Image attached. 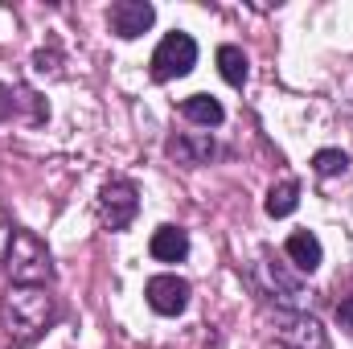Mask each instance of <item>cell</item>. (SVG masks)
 Wrapping results in <instances>:
<instances>
[{
  "label": "cell",
  "mask_w": 353,
  "mask_h": 349,
  "mask_svg": "<svg viewBox=\"0 0 353 349\" xmlns=\"http://www.w3.org/2000/svg\"><path fill=\"white\" fill-rule=\"evenodd\" d=\"M193 66H197V41H193L189 33H181V29L165 33L161 46H157V54H152V79H157V83L185 79Z\"/></svg>",
  "instance_id": "cell-3"
},
{
  "label": "cell",
  "mask_w": 353,
  "mask_h": 349,
  "mask_svg": "<svg viewBox=\"0 0 353 349\" xmlns=\"http://www.w3.org/2000/svg\"><path fill=\"white\" fill-rule=\"evenodd\" d=\"M4 271H8V279L12 283H21V288H46L50 279H54V263H50V251H46V243L33 235V230H12V239H8V247H4Z\"/></svg>",
  "instance_id": "cell-2"
},
{
  "label": "cell",
  "mask_w": 353,
  "mask_h": 349,
  "mask_svg": "<svg viewBox=\"0 0 353 349\" xmlns=\"http://www.w3.org/2000/svg\"><path fill=\"white\" fill-rule=\"evenodd\" d=\"M0 312H4V329H8V337H12L21 349L33 346V341L58 321V304H54V296H50L46 288H21V283L8 288Z\"/></svg>",
  "instance_id": "cell-1"
},
{
  "label": "cell",
  "mask_w": 353,
  "mask_h": 349,
  "mask_svg": "<svg viewBox=\"0 0 353 349\" xmlns=\"http://www.w3.org/2000/svg\"><path fill=\"white\" fill-rule=\"evenodd\" d=\"M29 99H33V90L0 87V119H4V115H17V107H21V103H29Z\"/></svg>",
  "instance_id": "cell-15"
},
{
  "label": "cell",
  "mask_w": 353,
  "mask_h": 349,
  "mask_svg": "<svg viewBox=\"0 0 353 349\" xmlns=\"http://www.w3.org/2000/svg\"><path fill=\"white\" fill-rule=\"evenodd\" d=\"M152 21H157V8L148 0H119V4H111V33L123 37V41L148 33Z\"/></svg>",
  "instance_id": "cell-7"
},
{
  "label": "cell",
  "mask_w": 353,
  "mask_h": 349,
  "mask_svg": "<svg viewBox=\"0 0 353 349\" xmlns=\"http://www.w3.org/2000/svg\"><path fill=\"white\" fill-rule=\"evenodd\" d=\"M165 152L173 157L176 165L197 169V165H205V161L218 152V144H214V136H210V132H176L173 140L165 144Z\"/></svg>",
  "instance_id": "cell-8"
},
{
  "label": "cell",
  "mask_w": 353,
  "mask_h": 349,
  "mask_svg": "<svg viewBox=\"0 0 353 349\" xmlns=\"http://www.w3.org/2000/svg\"><path fill=\"white\" fill-rule=\"evenodd\" d=\"M275 337L288 349H325V329H321V321L308 317V312H296V308L275 312Z\"/></svg>",
  "instance_id": "cell-5"
},
{
  "label": "cell",
  "mask_w": 353,
  "mask_h": 349,
  "mask_svg": "<svg viewBox=\"0 0 353 349\" xmlns=\"http://www.w3.org/2000/svg\"><path fill=\"white\" fill-rule=\"evenodd\" d=\"M148 251H152V259H161V263H181L189 255V235L181 226H161V230H152Z\"/></svg>",
  "instance_id": "cell-10"
},
{
  "label": "cell",
  "mask_w": 353,
  "mask_h": 349,
  "mask_svg": "<svg viewBox=\"0 0 353 349\" xmlns=\"http://www.w3.org/2000/svg\"><path fill=\"white\" fill-rule=\"evenodd\" d=\"M296 206H300V185H296V181H279V185H271V193H267V201H263L267 218H288Z\"/></svg>",
  "instance_id": "cell-12"
},
{
  "label": "cell",
  "mask_w": 353,
  "mask_h": 349,
  "mask_svg": "<svg viewBox=\"0 0 353 349\" xmlns=\"http://www.w3.org/2000/svg\"><path fill=\"white\" fill-rule=\"evenodd\" d=\"M136 214H140V189L132 181L119 177V181H107L99 189V218L107 230H128L136 222Z\"/></svg>",
  "instance_id": "cell-4"
},
{
  "label": "cell",
  "mask_w": 353,
  "mask_h": 349,
  "mask_svg": "<svg viewBox=\"0 0 353 349\" xmlns=\"http://www.w3.org/2000/svg\"><path fill=\"white\" fill-rule=\"evenodd\" d=\"M218 70H222V79H226L230 87H243L247 74H251L247 54H243L239 46H218Z\"/></svg>",
  "instance_id": "cell-13"
},
{
  "label": "cell",
  "mask_w": 353,
  "mask_h": 349,
  "mask_svg": "<svg viewBox=\"0 0 353 349\" xmlns=\"http://www.w3.org/2000/svg\"><path fill=\"white\" fill-rule=\"evenodd\" d=\"M283 251H288V259L296 263L300 271H316L321 259H325V251H321V239L312 235V230H296V235H288V243H283Z\"/></svg>",
  "instance_id": "cell-9"
},
{
  "label": "cell",
  "mask_w": 353,
  "mask_h": 349,
  "mask_svg": "<svg viewBox=\"0 0 353 349\" xmlns=\"http://www.w3.org/2000/svg\"><path fill=\"white\" fill-rule=\"evenodd\" d=\"M350 169V157L341 152V148H321L316 157H312V173L316 177H337Z\"/></svg>",
  "instance_id": "cell-14"
},
{
  "label": "cell",
  "mask_w": 353,
  "mask_h": 349,
  "mask_svg": "<svg viewBox=\"0 0 353 349\" xmlns=\"http://www.w3.org/2000/svg\"><path fill=\"white\" fill-rule=\"evenodd\" d=\"M12 230H17V226H12V222H8V214L0 210V247H8V239H12Z\"/></svg>",
  "instance_id": "cell-17"
},
{
  "label": "cell",
  "mask_w": 353,
  "mask_h": 349,
  "mask_svg": "<svg viewBox=\"0 0 353 349\" xmlns=\"http://www.w3.org/2000/svg\"><path fill=\"white\" fill-rule=\"evenodd\" d=\"M144 296H148V308L161 312V317H176V312L189 308V283L181 275H152Z\"/></svg>",
  "instance_id": "cell-6"
},
{
  "label": "cell",
  "mask_w": 353,
  "mask_h": 349,
  "mask_svg": "<svg viewBox=\"0 0 353 349\" xmlns=\"http://www.w3.org/2000/svg\"><path fill=\"white\" fill-rule=\"evenodd\" d=\"M181 115L193 119V123H201V128H218L226 119V111H222V103L214 94H189V99H181Z\"/></svg>",
  "instance_id": "cell-11"
},
{
  "label": "cell",
  "mask_w": 353,
  "mask_h": 349,
  "mask_svg": "<svg viewBox=\"0 0 353 349\" xmlns=\"http://www.w3.org/2000/svg\"><path fill=\"white\" fill-rule=\"evenodd\" d=\"M337 321H341V329H345V333L353 337V292L337 300Z\"/></svg>",
  "instance_id": "cell-16"
}]
</instances>
